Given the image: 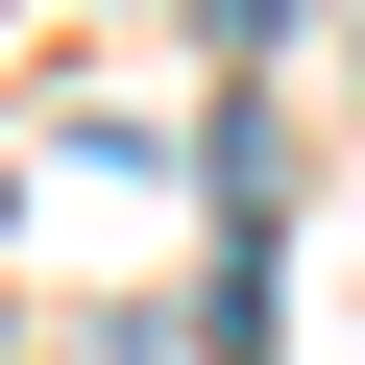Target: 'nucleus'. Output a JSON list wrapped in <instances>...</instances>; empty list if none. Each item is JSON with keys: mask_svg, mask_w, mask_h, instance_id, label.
<instances>
[]
</instances>
